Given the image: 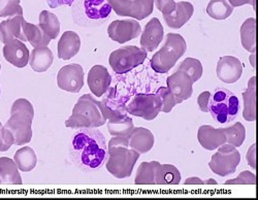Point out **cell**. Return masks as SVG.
Instances as JSON below:
<instances>
[{"label": "cell", "mask_w": 258, "mask_h": 200, "mask_svg": "<svg viewBox=\"0 0 258 200\" xmlns=\"http://www.w3.org/2000/svg\"><path fill=\"white\" fill-rule=\"evenodd\" d=\"M69 153L73 163L81 170L100 169L107 160V144L96 128L78 129L70 140Z\"/></svg>", "instance_id": "6da1fadb"}, {"label": "cell", "mask_w": 258, "mask_h": 200, "mask_svg": "<svg viewBox=\"0 0 258 200\" xmlns=\"http://www.w3.org/2000/svg\"><path fill=\"white\" fill-rule=\"evenodd\" d=\"M140 153L129 148V139L113 137L107 145V160L105 167L116 179H127L132 176Z\"/></svg>", "instance_id": "7a4b0ae2"}, {"label": "cell", "mask_w": 258, "mask_h": 200, "mask_svg": "<svg viewBox=\"0 0 258 200\" xmlns=\"http://www.w3.org/2000/svg\"><path fill=\"white\" fill-rule=\"evenodd\" d=\"M34 108L26 98L17 99L11 108V117L5 124L15 138L16 146H24L32 140Z\"/></svg>", "instance_id": "3957f363"}, {"label": "cell", "mask_w": 258, "mask_h": 200, "mask_svg": "<svg viewBox=\"0 0 258 200\" xmlns=\"http://www.w3.org/2000/svg\"><path fill=\"white\" fill-rule=\"evenodd\" d=\"M106 124L100 101L91 94L81 96L73 108L72 116L66 121V126L73 129L97 128Z\"/></svg>", "instance_id": "277c9868"}, {"label": "cell", "mask_w": 258, "mask_h": 200, "mask_svg": "<svg viewBox=\"0 0 258 200\" xmlns=\"http://www.w3.org/2000/svg\"><path fill=\"white\" fill-rule=\"evenodd\" d=\"M72 7L73 20L83 27L101 25L113 12L109 0H76Z\"/></svg>", "instance_id": "5b68a950"}, {"label": "cell", "mask_w": 258, "mask_h": 200, "mask_svg": "<svg viewBox=\"0 0 258 200\" xmlns=\"http://www.w3.org/2000/svg\"><path fill=\"white\" fill-rule=\"evenodd\" d=\"M208 112L219 124H227L238 117L240 113V100L228 89L216 88L211 93Z\"/></svg>", "instance_id": "8992f818"}, {"label": "cell", "mask_w": 258, "mask_h": 200, "mask_svg": "<svg viewBox=\"0 0 258 200\" xmlns=\"http://www.w3.org/2000/svg\"><path fill=\"white\" fill-rule=\"evenodd\" d=\"M186 50L187 44L181 34L168 33L161 49L150 60V65L157 74H166L174 68Z\"/></svg>", "instance_id": "52a82bcc"}, {"label": "cell", "mask_w": 258, "mask_h": 200, "mask_svg": "<svg viewBox=\"0 0 258 200\" xmlns=\"http://www.w3.org/2000/svg\"><path fill=\"white\" fill-rule=\"evenodd\" d=\"M147 58V51L137 46H125L111 53L109 63L116 75H125L142 65Z\"/></svg>", "instance_id": "ba28073f"}, {"label": "cell", "mask_w": 258, "mask_h": 200, "mask_svg": "<svg viewBox=\"0 0 258 200\" xmlns=\"http://www.w3.org/2000/svg\"><path fill=\"white\" fill-rule=\"evenodd\" d=\"M241 162V154L233 146L224 144L218 148L211 161L209 162L210 169L220 176H226L235 172Z\"/></svg>", "instance_id": "9c48e42d"}, {"label": "cell", "mask_w": 258, "mask_h": 200, "mask_svg": "<svg viewBox=\"0 0 258 200\" xmlns=\"http://www.w3.org/2000/svg\"><path fill=\"white\" fill-rule=\"evenodd\" d=\"M128 100L129 96L124 94L119 86L110 87L107 89L100 101L102 114L106 121L119 120L126 117L128 115Z\"/></svg>", "instance_id": "30bf717a"}, {"label": "cell", "mask_w": 258, "mask_h": 200, "mask_svg": "<svg viewBox=\"0 0 258 200\" xmlns=\"http://www.w3.org/2000/svg\"><path fill=\"white\" fill-rule=\"evenodd\" d=\"M161 100L156 93H141L127 104V112L132 116L151 121L157 118L161 112Z\"/></svg>", "instance_id": "8fae6325"}, {"label": "cell", "mask_w": 258, "mask_h": 200, "mask_svg": "<svg viewBox=\"0 0 258 200\" xmlns=\"http://www.w3.org/2000/svg\"><path fill=\"white\" fill-rule=\"evenodd\" d=\"M112 10L120 17L144 20L153 13L154 0H109Z\"/></svg>", "instance_id": "7c38bea8"}, {"label": "cell", "mask_w": 258, "mask_h": 200, "mask_svg": "<svg viewBox=\"0 0 258 200\" xmlns=\"http://www.w3.org/2000/svg\"><path fill=\"white\" fill-rule=\"evenodd\" d=\"M57 85L63 91L79 93L84 86V70L78 63L63 66L57 75Z\"/></svg>", "instance_id": "4fadbf2b"}, {"label": "cell", "mask_w": 258, "mask_h": 200, "mask_svg": "<svg viewBox=\"0 0 258 200\" xmlns=\"http://www.w3.org/2000/svg\"><path fill=\"white\" fill-rule=\"evenodd\" d=\"M142 33V27L135 19L115 20L107 27L109 37L118 42L125 43L139 37Z\"/></svg>", "instance_id": "5bb4252c"}, {"label": "cell", "mask_w": 258, "mask_h": 200, "mask_svg": "<svg viewBox=\"0 0 258 200\" xmlns=\"http://www.w3.org/2000/svg\"><path fill=\"white\" fill-rule=\"evenodd\" d=\"M216 75L218 79L226 84H234L243 75V64L234 56L220 57L217 63Z\"/></svg>", "instance_id": "9a60e30c"}, {"label": "cell", "mask_w": 258, "mask_h": 200, "mask_svg": "<svg viewBox=\"0 0 258 200\" xmlns=\"http://www.w3.org/2000/svg\"><path fill=\"white\" fill-rule=\"evenodd\" d=\"M166 85L169 91L176 97L178 104L189 99L193 94V82L190 77L181 72L177 71L166 79Z\"/></svg>", "instance_id": "2e32d148"}, {"label": "cell", "mask_w": 258, "mask_h": 200, "mask_svg": "<svg viewBox=\"0 0 258 200\" xmlns=\"http://www.w3.org/2000/svg\"><path fill=\"white\" fill-rule=\"evenodd\" d=\"M5 59L17 69H24L29 63L30 53L25 42L20 39H13L4 47Z\"/></svg>", "instance_id": "e0dca14e"}, {"label": "cell", "mask_w": 258, "mask_h": 200, "mask_svg": "<svg viewBox=\"0 0 258 200\" xmlns=\"http://www.w3.org/2000/svg\"><path fill=\"white\" fill-rule=\"evenodd\" d=\"M88 87L92 94L101 97L112 85V76L103 65H94L88 73Z\"/></svg>", "instance_id": "ac0fdd59"}, {"label": "cell", "mask_w": 258, "mask_h": 200, "mask_svg": "<svg viewBox=\"0 0 258 200\" xmlns=\"http://www.w3.org/2000/svg\"><path fill=\"white\" fill-rule=\"evenodd\" d=\"M164 37V30L161 22L157 18L150 20L145 26L141 36V47L147 52H153L157 49Z\"/></svg>", "instance_id": "d6986e66"}, {"label": "cell", "mask_w": 258, "mask_h": 200, "mask_svg": "<svg viewBox=\"0 0 258 200\" xmlns=\"http://www.w3.org/2000/svg\"><path fill=\"white\" fill-rule=\"evenodd\" d=\"M198 140L205 150L214 151L226 144L224 128H214L211 125H203L199 128Z\"/></svg>", "instance_id": "ffe728a7"}, {"label": "cell", "mask_w": 258, "mask_h": 200, "mask_svg": "<svg viewBox=\"0 0 258 200\" xmlns=\"http://www.w3.org/2000/svg\"><path fill=\"white\" fill-rule=\"evenodd\" d=\"M23 16H14L0 23V41L7 43L13 39H20L26 42L27 39L23 33Z\"/></svg>", "instance_id": "44dd1931"}, {"label": "cell", "mask_w": 258, "mask_h": 200, "mask_svg": "<svg viewBox=\"0 0 258 200\" xmlns=\"http://www.w3.org/2000/svg\"><path fill=\"white\" fill-rule=\"evenodd\" d=\"M81 49V38L75 31L64 32L57 44L58 58L61 60H70L74 58Z\"/></svg>", "instance_id": "7402d4cb"}, {"label": "cell", "mask_w": 258, "mask_h": 200, "mask_svg": "<svg viewBox=\"0 0 258 200\" xmlns=\"http://www.w3.org/2000/svg\"><path fill=\"white\" fill-rule=\"evenodd\" d=\"M195 13V7L188 2H179L176 4L175 11L168 16L163 17L165 24L171 29H180L191 19Z\"/></svg>", "instance_id": "603a6c76"}, {"label": "cell", "mask_w": 258, "mask_h": 200, "mask_svg": "<svg viewBox=\"0 0 258 200\" xmlns=\"http://www.w3.org/2000/svg\"><path fill=\"white\" fill-rule=\"evenodd\" d=\"M154 142L155 139L151 130L144 127H135L129 138V148L140 154H146L152 150Z\"/></svg>", "instance_id": "cb8c5ba5"}, {"label": "cell", "mask_w": 258, "mask_h": 200, "mask_svg": "<svg viewBox=\"0 0 258 200\" xmlns=\"http://www.w3.org/2000/svg\"><path fill=\"white\" fill-rule=\"evenodd\" d=\"M53 61V52L48 47L34 48L29 57V64L31 69L36 73L47 72L52 66Z\"/></svg>", "instance_id": "d4e9b609"}, {"label": "cell", "mask_w": 258, "mask_h": 200, "mask_svg": "<svg viewBox=\"0 0 258 200\" xmlns=\"http://www.w3.org/2000/svg\"><path fill=\"white\" fill-rule=\"evenodd\" d=\"M0 184L22 185V177L14 159L0 157Z\"/></svg>", "instance_id": "484cf974"}, {"label": "cell", "mask_w": 258, "mask_h": 200, "mask_svg": "<svg viewBox=\"0 0 258 200\" xmlns=\"http://www.w3.org/2000/svg\"><path fill=\"white\" fill-rule=\"evenodd\" d=\"M244 110L243 117L247 122L256 120V78L252 77L248 82V87L243 92Z\"/></svg>", "instance_id": "4316f807"}, {"label": "cell", "mask_w": 258, "mask_h": 200, "mask_svg": "<svg viewBox=\"0 0 258 200\" xmlns=\"http://www.w3.org/2000/svg\"><path fill=\"white\" fill-rule=\"evenodd\" d=\"M22 29L27 41L33 48L48 47L52 40L42 32L38 25L28 23V22L25 21V19L22 22Z\"/></svg>", "instance_id": "83f0119b"}, {"label": "cell", "mask_w": 258, "mask_h": 200, "mask_svg": "<svg viewBox=\"0 0 258 200\" xmlns=\"http://www.w3.org/2000/svg\"><path fill=\"white\" fill-rule=\"evenodd\" d=\"M14 161L19 170L23 172H29L36 167L37 157L32 148L25 146L19 149L15 153Z\"/></svg>", "instance_id": "f1b7e54d"}, {"label": "cell", "mask_w": 258, "mask_h": 200, "mask_svg": "<svg viewBox=\"0 0 258 200\" xmlns=\"http://www.w3.org/2000/svg\"><path fill=\"white\" fill-rule=\"evenodd\" d=\"M38 26L51 39H56L60 33V21L55 14L49 11H42L39 14Z\"/></svg>", "instance_id": "f546056e"}, {"label": "cell", "mask_w": 258, "mask_h": 200, "mask_svg": "<svg viewBox=\"0 0 258 200\" xmlns=\"http://www.w3.org/2000/svg\"><path fill=\"white\" fill-rule=\"evenodd\" d=\"M181 182V173L175 165L159 164L155 171V184L178 185Z\"/></svg>", "instance_id": "4dcf8cb0"}, {"label": "cell", "mask_w": 258, "mask_h": 200, "mask_svg": "<svg viewBox=\"0 0 258 200\" xmlns=\"http://www.w3.org/2000/svg\"><path fill=\"white\" fill-rule=\"evenodd\" d=\"M241 41L243 48L250 52H256V20L255 18L247 19L240 29Z\"/></svg>", "instance_id": "1f68e13d"}, {"label": "cell", "mask_w": 258, "mask_h": 200, "mask_svg": "<svg viewBox=\"0 0 258 200\" xmlns=\"http://www.w3.org/2000/svg\"><path fill=\"white\" fill-rule=\"evenodd\" d=\"M134 128V121L128 116L119 120H109V122H107V130H109L112 137H123L129 139Z\"/></svg>", "instance_id": "d6a6232c"}, {"label": "cell", "mask_w": 258, "mask_h": 200, "mask_svg": "<svg viewBox=\"0 0 258 200\" xmlns=\"http://www.w3.org/2000/svg\"><path fill=\"white\" fill-rule=\"evenodd\" d=\"M160 163L157 161L142 162L136 174L137 185H155V171Z\"/></svg>", "instance_id": "836d02e7"}, {"label": "cell", "mask_w": 258, "mask_h": 200, "mask_svg": "<svg viewBox=\"0 0 258 200\" xmlns=\"http://www.w3.org/2000/svg\"><path fill=\"white\" fill-rule=\"evenodd\" d=\"M233 8L228 0H210L207 6V14L215 20H225L231 16Z\"/></svg>", "instance_id": "e575fe53"}, {"label": "cell", "mask_w": 258, "mask_h": 200, "mask_svg": "<svg viewBox=\"0 0 258 200\" xmlns=\"http://www.w3.org/2000/svg\"><path fill=\"white\" fill-rule=\"evenodd\" d=\"M177 71H181V72L187 74L190 77V79L192 80L193 84L198 82L202 78L203 73H204L202 62L197 58H191V57L183 60L180 63V65L178 66Z\"/></svg>", "instance_id": "d590c367"}, {"label": "cell", "mask_w": 258, "mask_h": 200, "mask_svg": "<svg viewBox=\"0 0 258 200\" xmlns=\"http://www.w3.org/2000/svg\"><path fill=\"white\" fill-rule=\"evenodd\" d=\"M226 143L234 148H240L246 139V129L241 122H236L230 127L224 128Z\"/></svg>", "instance_id": "8d00e7d4"}, {"label": "cell", "mask_w": 258, "mask_h": 200, "mask_svg": "<svg viewBox=\"0 0 258 200\" xmlns=\"http://www.w3.org/2000/svg\"><path fill=\"white\" fill-rule=\"evenodd\" d=\"M21 0H0V17L11 18L23 16V9L20 5Z\"/></svg>", "instance_id": "74e56055"}, {"label": "cell", "mask_w": 258, "mask_h": 200, "mask_svg": "<svg viewBox=\"0 0 258 200\" xmlns=\"http://www.w3.org/2000/svg\"><path fill=\"white\" fill-rule=\"evenodd\" d=\"M156 94L159 96L161 100V112L168 114L170 113L173 108L178 104V101L174 94L169 91V89L167 87H160Z\"/></svg>", "instance_id": "f35d334b"}, {"label": "cell", "mask_w": 258, "mask_h": 200, "mask_svg": "<svg viewBox=\"0 0 258 200\" xmlns=\"http://www.w3.org/2000/svg\"><path fill=\"white\" fill-rule=\"evenodd\" d=\"M15 145V138L12 132L0 122V152L9 151Z\"/></svg>", "instance_id": "ab89813d"}, {"label": "cell", "mask_w": 258, "mask_h": 200, "mask_svg": "<svg viewBox=\"0 0 258 200\" xmlns=\"http://www.w3.org/2000/svg\"><path fill=\"white\" fill-rule=\"evenodd\" d=\"M256 176L253 172L245 170L240 173V175L235 179L228 180L225 182V185H255Z\"/></svg>", "instance_id": "60d3db41"}, {"label": "cell", "mask_w": 258, "mask_h": 200, "mask_svg": "<svg viewBox=\"0 0 258 200\" xmlns=\"http://www.w3.org/2000/svg\"><path fill=\"white\" fill-rule=\"evenodd\" d=\"M175 0H154V5L157 10L162 13L163 17L170 15L176 9Z\"/></svg>", "instance_id": "b9f144b4"}, {"label": "cell", "mask_w": 258, "mask_h": 200, "mask_svg": "<svg viewBox=\"0 0 258 200\" xmlns=\"http://www.w3.org/2000/svg\"><path fill=\"white\" fill-rule=\"evenodd\" d=\"M210 96H211V92L204 91L198 97V104L203 113H208V105H209Z\"/></svg>", "instance_id": "7bdbcfd3"}, {"label": "cell", "mask_w": 258, "mask_h": 200, "mask_svg": "<svg viewBox=\"0 0 258 200\" xmlns=\"http://www.w3.org/2000/svg\"><path fill=\"white\" fill-rule=\"evenodd\" d=\"M255 150H256V145L254 144L250 147V149H249V151L246 155V160L253 169H256V153H255Z\"/></svg>", "instance_id": "ee69618b"}, {"label": "cell", "mask_w": 258, "mask_h": 200, "mask_svg": "<svg viewBox=\"0 0 258 200\" xmlns=\"http://www.w3.org/2000/svg\"><path fill=\"white\" fill-rule=\"evenodd\" d=\"M76 0H47V4L51 9H57L62 6L72 7Z\"/></svg>", "instance_id": "f6af8a7d"}, {"label": "cell", "mask_w": 258, "mask_h": 200, "mask_svg": "<svg viewBox=\"0 0 258 200\" xmlns=\"http://www.w3.org/2000/svg\"><path fill=\"white\" fill-rule=\"evenodd\" d=\"M228 3L232 8H239L245 5H251L253 10H256V0H228Z\"/></svg>", "instance_id": "bcb514c9"}, {"label": "cell", "mask_w": 258, "mask_h": 200, "mask_svg": "<svg viewBox=\"0 0 258 200\" xmlns=\"http://www.w3.org/2000/svg\"><path fill=\"white\" fill-rule=\"evenodd\" d=\"M185 185H205V181L201 180L200 177L193 176V177H188L185 181Z\"/></svg>", "instance_id": "7dc6e473"}, {"label": "cell", "mask_w": 258, "mask_h": 200, "mask_svg": "<svg viewBox=\"0 0 258 200\" xmlns=\"http://www.w3.org/2000/svg\"><path fill=\"white\" fill-rule=\"evenodd\" d=\"M217 184H218V182L214 179H209V180L205 181V185H217Z\"/></svg>", "instance_id": "c3c4849f"}, {"label": "cell", "mask_w": 258, "mask_h": 200, "mask_svg": "<svg viewBox=\"0 0 258 200\" xmlns=\"http://www.w3.org/2000/svg\"><path fill=\"white\" fill-rule=\"evenodd\" d=\"M255 59H256V55H255V53H252V55L250 57V62H251V65L253 69H255Z\"/></svg>", "instance_id": "681fc988"}, {"label": "cell", "mask_w": 258, "mask_h": 200, "mask_svg": "<svg viewBox=\"0 0 258 200\" xmlns=\"http://www.w3.org/2000/svg\"><path fill=\"white\" fill-rule=\"evenodd\" d=\"M0 71H2V64H0Z\"/></svg>", "instance_id": "f907efd6"}, {"label": "cell", "mask_w": 258, "mask_h": 200, "mask_svg": "<svg viewBox=\"0 0 258 200\" xmlns=\"http://www.w3.org/2000/svg\"><path fill=\"white\" fill-rule=\"evenodd\" d=\"M0 94H2V88H0Z\"/></svg>", "instance_id": "816d5d0a"}]
</instances>
